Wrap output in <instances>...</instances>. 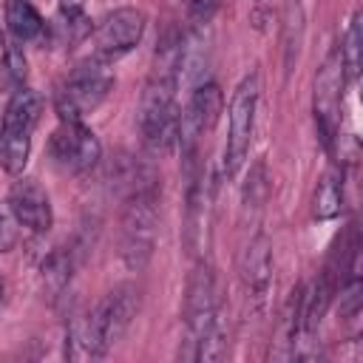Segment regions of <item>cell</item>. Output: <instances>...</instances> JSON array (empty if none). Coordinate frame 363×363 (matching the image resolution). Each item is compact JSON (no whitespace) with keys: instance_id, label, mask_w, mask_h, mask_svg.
<instances>
[{"instance_id":"obj_1","label":"cell","mask_w":363,"mask_h":363,"mask_svg":"<svg viewBox=\"0 0 363 363\" xmlns=\"http://www.w3.org/2000/svg\"><path fill=\"white\" fill-rule=\"evenodd\" d=\"M179 65H182V40L170 34L156 51V65L139 99L142 145L156 156L167 153L179 139V108H176Z\"/></svg>"},{"instance_id":"obj_2","label":"cell","mask_w":363,"mask_h":363,"mask_svg":"<svg viewBox=\"0 0 363 363\" xmlns=\"http://www.w3.org/2000/svg\"><path fill=\"white\" fill-rule=\"evenodd\" d=\"M136 309H139V289L130 286V284H119L77 326L79 337L71 340V343L82 346V357H102V354H108V349H113L122 340V335L128 332Z\"/></svg>"},{"instance_id":"obj_3","label":"cell","mask_w":363,"mask_h":363,"mask_svg":"<svg viewBox=\"0 0 363 363\" xmlns=\"http://www.w3.org/2000/svg\"><path fill=\"white\" fill-rule=\"evenodd\" d=\"M156 224H159V190H139L125 199L119 255L128 269L142 272L147 267L153 255Z\"/></svg>"},{"instance_id":"obj_4","label":"cell","mask_w":363,"mask_h":363,"mask_svg":"<svg viewBox=\"0 0 363 363\" xmlns=\"http://www.w3.org/2000/svg\"><path fill=\"white\" fill-rule=\"evenodd\" d=\"M111 88H113V74L108 71L105 60L94 57V60L79 62L54 96L57 116L62 122H82L85 113H91L102 105V99L111 94Z\"/></svg>"},{"instance_id":"obj_5","label":"cell","mask_w":363,"mask_h":363,"mask_svg":"<svg viewBox=\"0 0 363 363\" xmlns=\"http://www.w3.org/2000/svg\"><path fill=\"white\" fill-rule=\"evenodd\" d=\"M218 315L216 306V278L207 264H196L187 278V295H184V349L179 352L187 360H196V349L207 329L213 326Z\"/></svg>"},{"instance_id":"obj_6","label":"cell","mask_w":363,"mask_h":363,"mask_svg":"<svg viewBox=\"0 0 363 363\" xmlns=\"http://www.w3.org/2000/svg\"><path fill=\"white\" fill-rule=\"evenodd\" d=\"M258 94H261V79L258 74H247L233 99H230V125H227V145H224V173L233 176L241 162L247 159L250 139H252V125H255V108H258Z\"/></svg>"},{"instance_id":"obj_7","label":"cell","mask_w":363,"mask_h":363,"mask_svg":"<svg viewBox=\"0 0 363 363\" xmlns=\"http://www.w3.org/2000/svg\"><path fill=\"white\" fill-rule=\"evenodd\" d=\"M51 159L65 173H88L102 159V145L82 122H62L48 142Z\"/></svg>"},{"instance_id":"obj_8","label":"cell","mask_w":363,"mask_h":363,"mask_svg":"<svg viewBox=\"0 0 363 363\" xmlns=\"http://www.w3.org/2000/svg\"><path fill=\"white\" fill-rule=\"evenodd\" d=\"M224 108V96H221V88L216 82H201L196 85V91L190 94L187 99V108L182 111L179 116V145L184 150V159L187 156H196V145L199 139L213 130V125L218 122V113Z\"/></svg>"},{"instance_id":"obj_9","label":"cell","mask_w":363,"mask_h":363,"mask_svg":"<svg viewBox=\"0 0 363 363\" xmlns=\"http://www.w3.org/2000/svg\"><path fill=\"white\" fill-rule=\"evenodd\" d=\"M343 62H340V51H329V57L323 60L318 77H315V122H318V133L323 139V145L329 147L335 133H337V111H340V94H343Z\"/></svg>"},{"instance_id":"obj_10","label":"cell","mask_w":363,"mask_h":363,"mask_svg":"<svg viewBox=\"0 0 363 363\" xmlns=\"http://www.w3.org/2000/svg\"><path fill=\"white\" fill-rule=\"evenodd\" d=\"M142 34H145V14L139 9H130V6L116 9L94 31V51L105 62L116 60V57L128 54L130 48H136Z\"/></svg>"},{"instance_id":"obj_11","label":"cell","mask_w":363,"mask_h":363,"mask_svg":"<svg viewBox=\"0 0 363 363\" xmlns=\"http://www.w3.org/2000/svg\"><path fill=\"white\" fill-rule=\"evenodd\" d=\"M9 210L14 213V218L28 227L31 233H48L54 224V213H51V201L48 193L31 182V179H20L11 184L9 190Z\"/></svg>"},{"instance_id":"obj_12","label":"cell","mask_w":363,"mask_h":363,"mask_svg":"<svg viewBox=\"0 0 363 363\" xmlns=\"http://www.w3.org/2000/svg\"><path fill=\"white\" fill-rule=\"evenodd\" d=\"M238 272H241V281L252 298L267 295L269 281H272V244L264 233L250 238V244L244 247V252L238 258Z\"/></svg>"},{"instance_id":"obj_13","label":"cell","mask_w":363,"mask_h":363,"mask_svg":"<svg viewBox=\"0 0 363 363\" xmlns=\"http://www.w3.org/2000/svg\"><path fill=\"white\" fill-rule=\"evenodd\" d=\"M43 113V99L37 91L31 88H20L11 94L6 113H3V128L6 130H17V133H31L34 125L40 122Z\"/></svg>"},{"instance_id":"obj_14","label":"cell","mask_w":363,"mask_h":363,"mask_svg":"<svg viewBox=\"0 0 363 363\" xmlns=\"http://www.w3.org/2000/svg\"><path fill=\"white\" fill-rule=\"evenodd\" d=\"M340 207H343V173L337 167H329L320 173L318 184H315L312 216L318 221H329V218L340 216Z\"/></svg>"},{"instance_id":"obj_15","label":"cell","mask_w":363,"mask_h":363,"mask_svg":"<svg viewBox=\"0 0 363 363\" xmlns=\"http://www.w3.org/2000/svg\"><path fill=\"white\" fill-rule=\"evenodd\" d=\"M6 23L17 40H34L43 31V17L31 0H6Z\"/></svg>"},{"instance_id":"obj_16","label":"cell","mask_w":363,"mask_h":363,"mask_svg":"<svg viewBox=\"0 0 363 363\" xmlns=\"http://www.w3.org/2000/svg\"><path fill=\"white\" fill-rule=\"evenodd\" d=\"M74 267H77L74 250H65V247L54 250V252L43 261V284H45V289L51 292V298H57V295L68 286V281H71V275H74Z\"/></svg>"},{"instance_id":"obj_17","label":"cell","mask_w":363,"mask_h":363,"mask_svg":"<svg viewBox=\"0 0 363 363\" xmlns=\"http://www.w3.org/2000/svg\"><path fill=\"white\" fill-rule=\"evenodd\" d=\"M31 153V133H17V130H0V164L6 173L20 176Z\"/></svg>"},{"instance_id":"obj_18","label":"cell","mask_w":363,"mask_h":363,"mask_svg":"<svg viewBox=\"0 0 363 363\" xmlns=\"http://www.w3.org/2000/svg\"><path fill=\"white\" fill-rule=\"evenodd\" d=\"M337 51H340V62H343V77L349 82H354L360 74V54H363V14L360 11L352 14L349 28L343 34V45Z\"/></svg>"},{"instance_id":"obj_19","label":"cell","mask_w":363,"mask_h":363,"mask_svg":"<svg viewBox=\"0 0 363 363\" xmlns=\"http://www.w3.org/2000/svg\"><path fill=\"white\" fill-rule=\"evenodd\" d=\"M269 199V176H267V162L258 159L252 162L250 173H247V182H244V190H241V213L247 216L250 210L252 213H261L264 204Z\"/></svg>"},{"instance_id":"obj_20","label":"cell","mask_w":363,"mask_h":363,"mask_svg":"<svg viewBox=\"0 0 363 363\" xmlns=\"http://www.w3.org/2000/svg\"><path fill=\"white\" fill-rule=\"evenodd\" d=\"M360 292H363V286H360L357 278H352L343 286V292H340V318L343 320H352V318L360 315V303H363V295Z\"/></svg>"},{"instance_id":"obj_21","label":"cell","mask_w":363,"mask_h":363,"mask_svg":"<svg viewBox=\"0 0 363 363\" xmlns=\"http://www.w3.org/2000/svg\"><path fill=\"white\" fill-rule=\"evenodd\" d=\"M3 62H6V71H9V79L14 85H23L26 74H28V62L23 57V48L20 45H6L3 48Z\"/></svg>"},{"instance_id":"obj_22","label":"cell","mask_w":363,"mask_h":363,"mask_svg":"<svg viewBox=\"0 0 363 363\" xmlns=\"http://www.w3.org/2000/svg\"><path fill=\"white\" fill-rule=\"evenodd\" d=\"M218 6H221V0H184V14L190 23L201 26L218 11Z\"/></svg>"},{"instance_id":"obj_23","label":"cell","mask_w":363,"mask_h":363,"mask_svg":"<svg viewBox=\"0 0 363 363\" xmlns=\"http://www.w3.org/2000/svg\"><path fill=\"white\" fill-rule=\"evenodd\" d=\"M17 218H14V213L9 210V204L6 207H0V252H9L11 247H14V241H17Z\"/></svg>"},{"instance_id":"obj_24","label":"cell","mask_w":363,"mask_h":363,"mask_svg":"<svg viewBox=\"0 0 363 363\" xmlns=\"http://www.w3.org/2000/svg\"><path fill=\"white\" fill-rule=\"evenodd\" d=\"M60 11L71 20V17H79L82 14V0H60Z\"/></svg>"},{"instance_id":"obj_25","label":"cell","mask_w":363,"mask_h":363,"mask_svg":"<svg viewBox=\"0 0 363 363\" xmlns=\"http://www.w3.org/2000/svg\"><path fill=\"white\" fill-rule=\"evenodd\" d=\"M0 51H3V31H0Z\"/></svg>"},{"instance_id":"obj_26","label":"cell","mask_w":363,"mask_h":363,"mask_svg":"<svg viewBox=\"0 0 363 363\" xmlns=\"http://www.w3.org/2000/svg\"><path fill=\"white\" fill-rule=\"evenodd\" d=\"M0 298H3V286H0Z\"/></svg>"}]
</instances>
